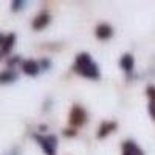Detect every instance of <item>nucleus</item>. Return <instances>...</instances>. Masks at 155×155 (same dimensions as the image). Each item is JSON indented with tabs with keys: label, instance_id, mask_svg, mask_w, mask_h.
<instances>
[{
	"label": "nucleus",
	"instance_id": "nucleus-1",
	"mask_svg": "<svg viewBox=\"0 0 155 155\" xmlns=\"http://www.w3.org/2000/svg\"><path fill=\"white\" fill-rule=\"evenodd\" d=\"M74 70L85 76V78H90V79H96V78L99 76V70H98V65L90 59L88 54L82 53L76 58V65H74Z\"/></svg>",
	"mask_w": 155,
	"mask_h": 155
},
{
	"label": "nucleus",
	"instance_id": "nucleus-2",
	"mask_svg": "<svg viewBox=\"0 0 155 155\" xmlns=\"http://www.w3.org/2000/svg\"><path fill=\"white\" fill-rule=\"evenodd\" d=\"M37 143L42 146V149L45 150L47 155H56V137H41L36 135Z\"/></svg>",
	"mask_w": 155,
	"mask_h": 155
},
{
	"label": "nucleus",
	"instance_id": "nucleus-3",
	"mask_svg": "<svg viewBox=\"0 0 155 155\" xmlns=\"http://www.w3.org/2000/svg\"><path fill=\"white\" fill-rule=\"evenodd\" d=\"M85 118H87V115H85L84 109L79 107V106H74L71 113H70V123L73 126H81V124L85 123Z\"/></svg>",
	"mask_w": 155,
	"mask_h": 155
},
{
	"label": "nucleus",
	"instance_id": "nucleus-4",
	"mask_svg": "<svg viewBox=\"0 0 155 155\" xmlns=\"http://www.w3.org/2000/svg\"><path fill=\"white\" fill-rule=\"evenodd\" d=\"M112 34H113V30L109 27V25H106V23L99 25V27L96 28V36L99 39H102V41H106V39L112 37Z\"/></svg>",
	"mask_w": 155,
	"mask_h": 155
},
{
	"label": "nucleus",
	"instance_id": "nucleus-5",
	"mask_svg": "<svg viewBox=\"0 0 155 155\" xmlns=\"http://www.w3.org/2000/svg\"><path fill=\"white\" fill-rule=\"evenodd\" d=\"M23 71L30 76H36L39 73V64L36 61H27L23 64Z\"/></svg>",
	"mask_w": 155,
	"mask_h": 155
},
{
	"label": "nucleus",
	"instance_id": "nucleus-6",
	"mask_svg": "<svg viewBox=\"0 0 155 155\" xmlns=\"http://www.w3.org/2000/svg\"><path fill=\"white\" fill-rule=\"evenodd\" d=\"M50 22V16L48 14H41V16H37L33 22V28L34 30H41L44 27H47V23Z\"/></svg>",
	"mask_w": 155,
	"mask_h": 155
},
{
	"label": "nucleus",
	"instance_id": "nucleus-7",
	"mask_svg": "<svg viewBox=\"0 0 155 155\" xmlns=\"http://www.w3.org/2000/svg\"><path fill=\"white\" fill-rule=\"evenodd\" d=\"M123 155H141V150L132 143V141H129V143L124 144V153Z\"/></svg>",
	"mask_w": 155,
	"mask_h": 155
},
{
	"label": "nucleus",
	"instance_id": "nucleus-8",
	"mask_svg": "<svg viewBox=\"0 0 155 155\" xmlns=\"http://www.w3.org/2000/svg\"><path fill=\"white\" fill-rule=\"evenodd\" d=\"M121 67L126 71H132V68H134V58L130 54H124L123 59H121Z\"/></svg>",
	"mask_w": 155,
	"mask_h": 155
},
{
	"label": "nucleus",
	"instance_id": "nucleus-9",
	"mask_svg": "<svg viewBox=\"0 0 155 155\" xmlns=\"http://www.w3.org/2000/svg\"><path fill=\"white\" fill-rule=\"evenodd\" d=\"M116 127V124L115 123H104L101 127H99V132H98V137L101 138V137H106L107 134H110L113 129Z\"/></svg>",
	"mask_w": 155,
	"mask_h": 155
},
{
	"label": "nucleus",
	"instance_id": "nucleus-10",
	"mask_svg": "<svg viewBox=\"0 0 155 155\" xmlns=\"http://www.w3.org/2000/svg\"><path fill=\"white\" fill-rule=\"evenodd\" d=\"M12 79H16V74L14 73H3V74H0V82H9Z\"/></svg>",
	"mask_w": 155,
	"mask_h": 155
},
{
	"label": "nucleus",
	"instance_id": "nucleus-11",
	"mask_svg": "<svg viewBox=\"0 0 155 155\" xmlns=\"http://www.w3.org/2000/svg\"><path fill=\"white\" fill-rule=\"evenodd\" d=\"M147 93H149V96H150L152 99H155V87H149V88H147Z\"/></svg>",
	"mask_w": 155,
	"mask_h": 155
},
{
	"label": "nucleus",
	"instance_id": "nucleus-12",
	"mask_svg": "<svg viewBox=\"0 0 155 155\" xmlns=\"http://www.w3.org/2000/svg\"><path fill=\"white\" fill-rule=\"evenodd\" d=\"M20 5H23V2H14V3H12V8H14V9H19Z\"/></svg>",
	"mask_w": 155,
	"mask_h": 155
}]
</instances>
